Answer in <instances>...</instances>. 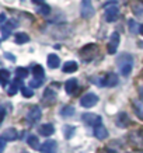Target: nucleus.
I'll return each instance as SVG.
<instances>
[{
    "mask_svg": "<svg viewBox=\"0 0 143 153\" xmlns=\"http://www.w3.org/2000/svg\"><path fill=\"white\" fill-rule=\"evenodd\" d=\"M116 65L119 68V72L122 73V76H129L132 72V68H133V56L128 52H125L116 59Z\"/></svg>",
    "mask_w": 143,
    "mask_h": 153,
    "instance_id": "obj_1",
    "label": "nucleus"
},
{
    "mask_svg": "<svg viewBox=\"0 0 143 153\" xmlns=\"http://www.w3.org/2000/svg\"><path fill=\"white\" fill-rule=\"evenodd\" d=\"M80 13H82V17H83L84 20H90L91 17H94L96 10H94V6H93L91 0H82Z\"/></svg>",
    "mask_w": 143,
    "mask_h": 153,
    "instance_id": "obj_2",
    "label": "nucleus"
},
{
    "mask_svg": "<svg viewBox=\"0 0 143 153\" xmlns=\"http://www.w3.org/2000/svg\"><path fill=\"white\" fill-rule=\"evenodd\" d=\"M82 121H83L84 124H87V125H91V126H98L101 125V121L102 118L97 114H93V112H86L82 115Z\"/></svg>",
    "mask_w": 143,
    "mask_h": 153,
    "instance_id": "obj_3",
    "label": "nucleus"
},
{
    "mask_svg": "<svg viewBox=\"0 0 143 153\" xmlns=\"http://www.w3.org/2000/svg\"><path fill=\"white\" fill-rule=\"evenodd\" d=\"M97 102H98V96L94 93H87L80 98V104H82V107H84V108H91V107H94Z\"/></svg>",
    "mask_w": 143,
    "mask_h": 153,
    "instance_id": "obj_4",
    "label": "nucleus"
},
{
    "mask_svg": "<svg viewBox=\"0 0 143 153\" xmlns=\"http://www.w3.org/2000/svg\"><path fill=\"white\" fill-rule=\"evenodd\" d=\"M41 115H42V111H41V108L38 105H34L31 107L30 110H28L27 112V121L28 122H37V121L41 120Z\"/></svg>",
    "mask_w": 143,
    "mask_h": 153,
    "instance_id": "obj_5",
    "label": "nucleus"
},
{
    "mask_svg": "<svg viewBox=\"0 0 143 153\" xmlns=\"http://www.w3.org/2000/svg\"><path fill=\"white\" fill-rule=\"evenodd\" d=\"M130 143L139 149H143V131H135L129 135Z\"/></svg>",
    "mask_w": 143,
    "mask_h": 153,
    "instance_id": "obj_6",
    "label": "nucleus"
},
{
    "mask_svg": "<svg viewBox=\"0 0 143 153\" xmlns=\"http://www.w3.org/2000/svg\"><path fill=\"white\" fill-rule=\"evenodd\" d=\"M119 41L121 37L118 33H112L110 38V42H108V53H115L118 47H119Z\"/></svg>",
    "mask_w": 143,
    "mask_h": 153,
    "instance_id": "obj_7",
    "label": "nucleus"
},
{
    "mask_svg": "<svg viewBox=\"0 0 143 153\" xmlns=\"http://www.w3.org/2000/svg\"><path fill=\"white\" fill-rule=\"evenodd\" d=\"M97 52V45L96 44H90V45H86V47L80 51V56L83 58L84 60H90L91 56Z\"/></svg>",
    "mask_w": 143,
    "mask_h": 153,
    "instance_id": "obj_8",
    "label": "nucleus"
},
{
    "mask_svg": "<svg viewBox=\"0 0 143 153\" xmlns=\"http://www.w3.org/2000/svg\"><path fill=\"white\" fill-rule=\"evenodd\" d=\"M119 17V9L116 6H111L105 10V20L108 23H114Z\"/></svg>",
    "mask_w": 143,
    "mask_h": 153,
    "instance_id": "obj_9",
    "label": "nucleus"
},
{
    "mask_svg": "<svg viewBox=\"0 0 143 153\" xmlns=\"http://www.w3.org/2000/svg\"><path fill=\"white\" fill-rule=\"evenodd\" d=\"M56 149H58V143L55 140H46V142H44L39 150H41V153H56Z\"/></svg>",
    "mask_w": 143,
    "mask_h": 153,
    "instance_id": "obj_10",
    "label": "nucleus"
},
{
    "mask_svg": "<svg viewBox=\"0 0 143 153\" xmlns=\"http://www.w3.org/2000/svg\"><path fill=\"white\" fill-rule=\"evenodd\" d=\"M1 138L7 142V140H16L19 138V132L14 129V128H7V129L1 134Z\"/></svg>",
    "mask_w": 143,
    "mask_h": 153,
    "instance_id": "obj_11",
    "label": "nucleus"
},
{
    "mask_svg": "<svg viewBox=\"0 0 143 153\" xmlns=\"http://www.w3.org/2000/svg\"><path fill=\"white\" fill-rule=\"evenodd\" d=\"M42 100L46 102V104H52V102L56 100V91H53L52 88H46L44 91V96H42Z\"/></svg>",
    "mask_w": 143,
    "mask_h": 153,
    "instance_id": "obj_12",
    "label": "nucleus"
},
{
    "mask_svg": "<svg viewBox=\"0 0 143 153\" xmlns=\"http://www.w3.org/2000/svg\"><path fill=\"white\" fill-rule=\"evenodd\" d=\"M94 136L100 140L105 139L107 136H108V131H107V128L104 125H98L94 128Z\"/></svg>",
    "mask_w": 143,
    "mask_h": 153,
    "instance_id": "obj_13",
    "label": "nucleus"
},
{
    "mask_svg": "<svg viewBox=\"0 0 143 153\" xmlns=\"http://www.w3.org/2000/svg\"><path fill=\"white\" fill-rule=\"evenodd\" d=\"M38 132L41 135H44V136H51V135L55 132V128H53L52 124H44V125L39 126Z\"/></svg>",
    "mask_w": 143,
    "mask_h": 153,
    "instance_id": "obj_14",
    "label": "nucleus"
},
{
    "mask_svg": "<svg viewBox=\"0 0 143 153\" xmlns=\"http://www.w3.org/2000/svg\"><path fill=\"white\" fill-rule=\"evenodd\" d=\"M129 118H128V115L125 114V112H121L119 115H118V118H116V125L119 126V128H126V126L129 125Z\"/></svg>",
    "mask_w": 143,
    "mask_h": 153,
    "instance_id": "obj_15",
    "label": "nucleus"
},
{
    "mask_svg": "<svg viewBox=\"0 0 143 153\" xmlns=\"http://www.w3.org/2000/svg\"><path fill=\"white\" fill-rule=\"evenodd\" d=\"M118 82L119 80H118V76L115 73H110L105 76V86H108V87H115Z\"/></svg>",
    "mask_w": 143,
    "mask_h": 153,
    "instance_id": "obj_16",
    "label": "nucleus"
},
{
    "mask_svg": "<svg viewBox=\"0 0 143 153\" xmlns=\"http://www.w3.org/2000/svg\"><path fill=\"white\" fill-rule=\"evenodd\" d=\"M59 65H60V59H59V56L58 55L51 53V55L48 56V66H49L51 69H56Z\"/></svg>",
    "mask_w": 143,
    "mask_h": 153,
    "instance_id": "obj_17",
    "label": "nucleus"
},
{
    "mask_svg": "<svg viewBox=\"0 0 143 153\" xmlns=\"http://www.w3.org/2000/svg\"><path fill=\"white\" fill-rule=\"evenodd\" d=\"M77 62H74V60H69V62H66L65 65H63V72L65 73H74L76 70H77Z\"/></svg>",
    "mask_w": 143,
    "mask_h": 153,
    "instance_id": "obj_18",
    "label": "nucleus"
},
{
    "mask_svg": "<svg viewBox=\"0 0 143 153\" xmlns=\"http://www.w3.org/2000/svg\"><path fill=\"white\" fill-rule=\"evenodd\" d=\"M77 88V79H69L65 84V90L67 94H72Z\"/></svg>",
    "mask_w": 143,
    "mask_h": 153,
    "instance_id": "obj_19",
    "label": "nucleus"
},
{
    "mask_svg": "<svg viewBox=\"0 0 143 153\" xmlns=\"http://www.w3.org/2000/svg\"><path fill=\"white\" fill-rule=\"evenodd\" d=\"M20 87H23V86H21V79H16L13 83H11V86L9 87V91H7L9 96H14V94L19 91Z\"/></svg>",
    "mask_w": 143,
    "mask_h": 153,
    "instance_id": "obj_20",
    "label": "nucleus"
},
{
    "mask_svg": "<svg viewBox=\"0 0 143 153\" xmlns=\"http://www.w3.org/2000/svg\"><path fill=\"white\" fill-rule=\"evenodd\" d=\"M33 74L35 76V79H44L45 77V70L41 65H35L33 68Z\"/></svg>",
    "mask_w": 143,
    "mask_h": 153,
    "instance_id": "obj_21",
    "label": "nucleus"
},
{
    "mask_svg": "<svg viewBox=\"0 0 143 153\" xmlns=\"http://www.w3.org/2000/svg\"><path fill=\"white\" fill-rule=\"evenodd\" d=\"M27 143L30 145L33 149H41V146H39V140H38V136H35V135H30V136H28Z\"/></svg>",
    "mask_w": 143,
    "mask_h": 153,
    "instance_id": "obj_22",
    "label": "nucleus"
},
{
    "mask_svg": "<svg viewBox=\"0 0 143 153\" xmlns=\"http://www.w3.org/2000/svg\"><path fill=\"white\" fill-rule=\"evenodd\" d=\"M10 80V72L6 69H0V84L6 86Z\"/></svg>",
    "mask_w": 143,
    "mask_h": 153,
    "instance_id": "obj_23",
    "label": "nucleus"
},
{
    "mask_svg": "<svg viewBox=\"0 0 143 153\" xmlns=\"http://www.w3.org/2000/svg\"><path fill=\"white\" fill-rule=\"evenodd\" d=\"M14 39H16V44L21 45V44H25V42L30 41V37H28L25 33H17L16 37H14Z\"/></svg>",
    "mask_w": 143,
    "mask_h": 153,
    "instance_id": "obj_24",
    "label": "nucleus"
},
{
    "mask_svg": "<svg viewBox=\"0 0 143 153\" xmlns=\"http://www.w3.org/2000/svg\"><path fill=\"white\" fill-rule=\"evenodd\" d=\"M132 10H133V13L139 17H143V3L142 1H135L133 4H132Z\"/></svg>",
    "mask_w": 143,
    "mask_h": 153,
    "instance_id": "obj_25",
    "label": "nucleus"
},
{
    "mask_svg": "<svg viewBox=\"0 0 143 153\" xmlns=\"http://www.w3.org/2000/svg\"><path fill=\"white\" fill-rule=\"evenodd\" d=\"M133 108H135V112L136 115L143 120V102L142 101H133Z\"/></svg>",
    "mask_w": 143,
    "mask_h": 153,
    "instance_id": "obj_26",
    "label": "nucleus"
},
{
    "mask_svg": "<svg viewBox=\"0 0 143 153\" xmlns=\"http://www.w3.org/2000/svg\"><path fill=\"white\" fill-rule=\"evenodd\" d=\"M128 27H129V33L130 34H138L139 30H140V27L138 25V23L135 21V20H129V23H128Z\"/></svg>",
    "mask_w": 143,
    "mask_h": 153,
    "instance_id": "obj_27",
    "label": "nucleus"
},
{
    "mask_svg": "<svg viewBox=\"0 0 143 153\" xmlns=\"http://www.w3.org/2000/svg\"><path fill=\"white\" fill-rule=\"evenodd\" d=\"M16 76H17V79H25L28 76V70L25 68H17L16 69Z\"/></svg>",
    "mask_w": 143,
    "mask_h": 153,
    "instance_id": "obj_28",
    "label": "nucleus"
},
{
    "mask_svg": "<svg viewBox=\"0 0 143 153\" xmlns=\"http://www.w3.org/2000/svg\"><path fill=\"white\" fill-rule=\"evenodd\" d=\"M60 114H62V117H72L74 114V108L70 105H66L60 110Z\"/></svg>",
    "mask_w": 143,
    "mask_h": 153,
    "instance_id": "obj_29",
    "label": "nucleus"
},
{
    "mask_svg": "<svg viewBox=\"0 0 143 153\" xmlns=\"http://www.w3.org/2000/svg\"><path fill=\"white\" fill-rule=\"evenodd\" d=\"M91 82L96 86H105V76H93Z\"/></svg>",
    "mask_w": 143,
    "mask_h": 153,
    "instance_id": "obj_30",
    "label": "nucleus"
},
{
    "mask_svg": "<svg viewBox=\"0 0 143 153\" xmlns=\"http://www.w3.org/2000/svg\"><path fill=\"white\" fill-rule=\"evenodd\" d=\"M38 13L41 14V16H49V14H51V7L48 4H44L38 9Z\"/></svg>",
    "mask_w": 143,
    "mask_h": 153,
    "instance_id": "obj_31",
    "label": "nucleus"
},
{
    "mask_svg": "<svg viewBox=\"0 0 143 153\" xmlns=\"http://www.w3.org/2000/svg\"><path fill=\"white\" fill-rule=\"evenodd\" d=\"M42 83H44V80L42 79H34V80H30V87L31 88H38L41 87Z\"/></svg>",
    "mask_w": 143,
    "mask_h": 153,
    "instance_id": "obj_32",
    "label": "nucleus"
},
{
    "mask_svg": "<svg viewBox=\"0 0 143 153\" xmlns=\"http://www.w3.org/2000/svg\"><path fill=\"white\" fill-rule=\"evenodd\" d=\"M21 94H23L24 97H33L34 96V91H33V88H27V87H21Z\"/></svg>",
    "mask_w": 143,
    "mask_h": 153,
    "instance_id": "obj_33",
    "label": "nucleus"
},
{
    "mask_svg": "<svg viewBox=\"0 0 143 153\" xmlns=\"http://www.w3.org/2000/svg\"><path fill=\"white\" fill-rule=\"evenodd\" d=\"M1 33H3V38H7L10 35V33H11V28H9L6 24H1Z\"/></svg>",
    "mask_w": 143,
    "mask_h": 153,
    "instance_id": "obj_34",
    "label": "nucleus"
},
{
    "mask_svg": "<svg viewBox=\"0 0 143 153\" xmlns=\"http://www.w3.org/2000/svg\"><path fill=\"white\" fill-rule=\"evenodd\" d=\"M73 132H74V128H72V126H67V125H66V128H65V136L67 138V139H69V138H72Z\"/></svg>",
    "mask_w": 143,
    "mask_h": 153,
    "instance_id": "obj_35",
    "label": "nucleus"
},
{
    "mask_svg": "<svg viewBox=\"0 0 143 153\" xmlns=\"http://www.w3.org/2000/svg\"><path fill=\"white\" fill-rule=\"evenodd\" d=\"M6 25H7L9 28H11V30H13V28H16L17 25H19V24H17V21H16V20H9V21L6 23Z\"/></svg>",
    "mask_w": 143,
    "mask_h": 153,
    "instance_id": "obj_36",
    "label": "nucleus"
},
{
    "mask_svg": "<svg viewBox=\"0 0 143 153\" xmlns=\"http://www.w3.org/2000/svg\"><path fill=\"white\" fill-rule=\"evenodd\" d=\"M4 58H7L9 60H11V62H16V56L13 55V53H9V52H4Z\"/></svg>",
    "mask_w": 143,
    "mask_h": 153,
    "instance_id": "obj_37",
    "label": "nucleus"
},
{
    "mask_svg": "<svg viewBox=\"0 0 143 153\" xmlns=\"http://www.w3.org/2000/svg\"><path fill=\"white\" fill-rule=\"evenodd\" d=\"M4 148H6V140L3 138H0V153L4 152Z\"/></svg>",
    "mask_w": 143,
    "mask_h": 153,
    "instance_id": "obj_38",
    "label": "nucleus"
},
{
    "mask_svg": "<svg viewBox=\"0 0 143 153\" xmlns=\"http://www.w3.org/2000/svg\"><path fill=\"white\" fill-rule=\"evenodd\" d=\"M138 91H139V97H140V101L143 102V84H140L138 87Z\"/></svg>",
    "mask_w": 143,
    "mask_h": 153,
    "instance_id": "obj_39",
    "label": "nucleus"
},
{
    "mask_svg": "<svg viewBox=\"0 0 143 153\" xmlns=\"http://www.w3.org/2000/svg\"><path fill=\"white\" fill-rule=\"evenodd\" d=\"M4 115H6V111L3 107H0V124H1V121L4 120Z\"/></svg>",
    "mask_w": 143,
    "mask_h": 153,
    "instance_id": "obj_40",
    "label": "nucleus"
},
{
    "mask_svg": "<svg viewBox=\"0 0 143 153\" xmlns=\"http://www.w3.org/2000/svg\"><path fill=\"white\" fill-rule=\"evenodd\" d=\"M33 3H35V4H39V6H44L45 4V0H31Z\"/></svg>",
    "mask_w": 143,
    "mask_h": 153,
    "instance_id": "obj_41",
    "label": "nucleus"
},
{
    "mask_svg": "<svg viewBox=\"0 0 143 153\" xmlns=\"http://www.w3.org/2000/svg\"><path fill=\"white\" fill-rule=\"evenodd\" d=\"M4 21H6V16H4V13H1L0 14V23L4 24Z\"/></svg>",
    "mask_w": 143,
    "mask_h": 153,
    "instance_id": "obj_42",
    "label": "nucleus"
},
{
    "mask_svg": "<svg viewBox=\"0 0 143 153\" xmlns=\"http://www.w3.org/2000/svg\"><path fill=\"white\" fill-rule=\"evenodd\" d=\"M139 33H140V34H142V35H143V24H142V25H140V30H139Z\"/></svg>",
    "mask_w": 143,
    "mask_h": 153,
    "instance_id": "obj_43",
    "label": "nucleus"
},
{
    "mask_svg": "<svg viewBox=\"0 0 143 153\" xmlns=\"http://www.w3.org/2000/svg\"><path fill=\"white\" fill-rule=\"evenodd\" d=\"M105 153H114V152H111V150H105Z\"/></svg>",
    "mask_w": 143,
    "mask_h": 153,
    "instance_id": "obj_44",
    "label": "nucleus"
},
{
    "mask_svg": "<svg viewBox=\"0 0 143 153\" xmlns=\"http://www.w3.org/2000/svg\"><path fill=\"white\" fill-rule=\"evenodd\" d=\"M140 153H143V152H140Z\"/></svg>",
    "mask_w": 143,
    "mask_h": 153,
    "instance_id": "obj_45",
    "label": "nucleus"
}]
</instances>
